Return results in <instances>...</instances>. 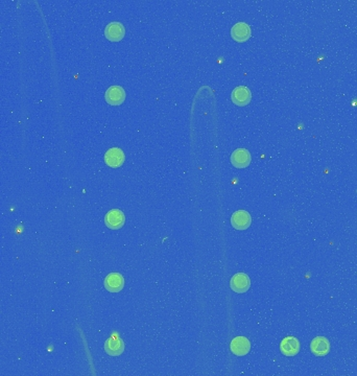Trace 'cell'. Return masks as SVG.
Here are the masks:
<instances>
[{"label": "cell", "instance_id": "1", "mask_svg": "<svg viewBox=\"0 0 357 376\" xmlns=\"http://www.w3.org/2000/svg\"><path fill=\"white\" fill-rule=\"evenodd\" d=\"M230 286L233 292L237 294H244L251 286L250 277L245 273H237L231 278Z\"/></svg>", "mask_w": 357, "mask_h": 376}, {"label": "cell", "instance_id": "2", "mask_svg": "<svg viewBox=\"0 0 357 376\" xmlns=\"http://www.w3.org/2000/svg\"><path fill=\"white\" fill-rule=\"evenodd\" d=\"M125 214L119 209H112L105 216V224L112 230L121 229L125 225Z\"/></svg>", "mask_w": 357, "mask_h": 376}, {"label": "cell", "instance_id": "3", "mask_svg": "<svg viewBox=\"0 0 357 376\" xmlns=\"http://www.w3.org/2000/svg\"><path fill=\"white\" fill-rule=\"evenodd\" d=\"M251 161H252L251 154L246 149H237L231 155V163L237 168L248 167Z\"/></svg>", "mask_w": 357, "mask_h": 376}, {"label": "cell", "instance_id": "4", "mask_svg": "<svg viewBox=\"0 0 357 376\" xmlns=\"http://www.w3.org/2000/svg\"><path fill=\"white\" fill-rule=\"evenodd\" d=\"M252 217L246 210H238L233 213L231 224L236 230H246L251 226Z\"/></svg>", "mask_w": 357, "mask_h": 376}, {"label": "cell", "instance_id": "5", "mask_svg": "<svg viewBox=\"0 0 357 376\" xmlns=\"http://www.w3.org/2000/svg\"><path fill=\"white\" fill-rule=\"evenodd\" d=\"M105 287L111 293L121 292L125 286V279L122 274L111 273L109 274L104 281Z\"/></svg>", "mask_w": 357, "mask_h": 376}, {"label": "cell", "instance_id": "6", "mask_svg": "<svg viewBox=\"0 0 357 376\" xmlns=\"http://www.w3.org/2000/svg\"><path fill=\"white\" fill-rule=\"evenodd\" d=\"M126 92L121 86H112L106 92V101L109 105L118 106L125 102Z\"/></svg>", "mask_w": 357, "mask_h": 376}, {"label": "cell", "instance_id": "7", "mask_svg": "<svg viewBox=\"0 0 357 376\" xmlns=\"http://www.w3.org/2000/svg\"><path fill=\"white\" fill-rule=\"evenodd\" d=\"M105 162L110 167H119L125 162V154L118 148H112L105 154Z\"/></svg>", "mask_w": 357, "mask_h": 376}, {"label": "cell", "instance_id": "8", "mask_svg": "<svg viewBox=\"0 0 357 376\" xmlns=\"http://www.w3.org/2000/svg\"><path fill=\"white\" fill-rule=\"evenodd\" d=\"M230 348L233 354L237 356H244L249 353L251 349V343L245 336H237L231 342Z\"/></svg>", "mask_w": 357, "mask_h": 376}, {"label": "cell", "instance_id": "9", "mask_svg": "<svg viewBox=\"0 0 357 376\" xmlns=\"http://www.w3.org/2000/svg\"><path fill=\"white\" fill-rule=\"evenodd\" d=\"M310 350L316 356H325L330 351V343L324 336H316L310 344Z\"/></svg>", "mask_w": 357, "mask_h": 376}, {"label": "cell", "instance_id": "10", "mask_svg": "<svg viewBox=\"0 0 357 376\" xmlns=\"http://www.w3.org/2000/svg\"><path fill=\"white\" fill-rule=\"evenodd\" d=\"M126 30L121 22H111L107 25L105 30V36L110 41H121L125 37Z\"/></svg>", "mask_w": 357, "mask_h": 376}, {"label": "cell", "instance_id": "11", "mask_svg": "<svg viewBox=\"0 0 357 376\" xmlns=\"http://www.w3.org/2000/svg\"><path fill=\"white\" fill-rule=\"evenodd\" d=\"M280 351L286 356H294L300 351V342L294 336H287L280 344Z\"/></svg>", "mask_w": 357, "mask_h": 376}, {"label": "cell", "instance_id": "12", "mask_svg": "<svg viewBox=\"0 0 357 376\" xmlns=\"http://www.w3.org/2000/svg\"><path fill=\"white\" fill-rule=\"evenodd\" d=\"M252 94L249 88L245 86H240L233 90L232 101L237 106H246L251 102Z\"/></svg>", "mask_w": 357, "mask_h": 376}, {"label": "cell", "instance_id": "13", "mask_svg": "<svg viewBox=\"0 0 357 376\" xmlns=\"http://www.w3.org/2000/svg\"><path fill=\"white\" fill-rule=\"evenodd\" d=\"M231 36L237 42H245L251 37V27L245 22H238L232 27Z\"/></svg>", "mask_w": 357, "mask_h": 376}, {"label": "cell", "instance_id": "14", "mask_svg": "<svg viewBox=\"0 0 357 376\" xmlns=\"http://www.w3.org/2000/svg\"><path fill=\"white\" fill-rule=\"evenodd\" d=\"M105 351L111 356H118L123 354L125 350L124 341L121 338H114L111 336L105 343Z\"/></svg>", "mask_w": 357, "mask_h": 376}]
</instances>
